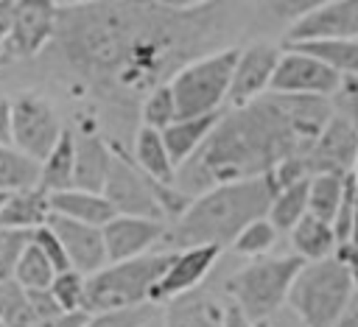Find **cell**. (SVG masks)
Wrapping results in <instances>:
<instances>
[{
  "instance_id": "ffe728a7",
  "label": "cell",
  "mask_w": 358,
  "mask_h": 327,
  "mask_svg": "<svg viewBox=\"0 0 358 327\" xmlns=\"http://www.w3.org/2000/svg\"><path fill=\"white\" fill-rule=\"evenodd\" d=\"M50 193L42 187L11 193L6 207L0 210V229H17V232H34L50 221Z\"/></svg>"
},
{
  "instance_id": "f6af8a7d",
  "label": "cell",
  "mask_w": 358,
  "mask_h": 327,
  "mask_svg": "<svg viewBox=\"0 0 358 327\" xmlns=\"http://www.w3.org/2000/svg\"><path fill=\"white\" fill-rule=\"evenodd\" d=\"M336 327H358V296L352 299V305L347 307V313L341 316V321Z\"/></svg>"
},
{
  "instance_id": "7dc6e473",
  "label": "cell",
  "mask_w": 358,
  "mask_h": 327,
  "mask_svg": "<svg viewBox=\"0 0 358 327\" xmlns=\"http://www.w3.org/2000/svg\"><path fill=\"white\" fill-rule=\"evenodd\" d=\"M257 327H271V324H268V321H260V324H257Z\"/></svg>"
},
{
  "instance_id": "5bb4252c",
  "label": "cell",
  "mask_w": 358,
  "mask_h": 327,
  "mask_svg": "<svg viewBox=\"0 0 358 327\" xmlns=\"http://www.w3.org/2000/svg\"><path fill=\"white\" fill-rule=\"evenodd\" d=\"M322 39H358V0L319 3L308 17H302L285 31V45Z\"/></svg>"
},
{
  "instance_id": "74e56055",
  "label": "cell",
  "mask_w": 358,
  "mask_h": 327,
  "mask_svg": "<svg viewBox=\"0 0 358 327\" xmlns=\"http://www.w3.org/2000/svg\"><path fill=\"white\" fill-rule=\"evenodd\" d=\"M352 187H355V221H352V240L347 246L338 249V260L350 268V274L355 277L358 282V162H355V170H352Z\"/></svg>"
},
{
  "instance_id": "bcb514c9",
  "label": "cell",
  "mask_w": 358,
  "mask_h": 327,
  "mask_svg": "<svg viewBox=\"0 0 358 327\" xmlns=\"http://www.w3.org/2000/svg\"><path fill=\"white\" fill-rule=\"evenodd\" d=\"M8 196H11V193H0V210L6 207V201H8Z\"/></svg>"
},
{
  "instance_id": "4316f807",
  "label": "cell",
  "mask_w": 358,
  "mask_h": 327,
  "mask_svg": "<svg viewBox=\"0 0 358 327\" xmlns=\"http://www.w3.org/2000/svg\"><path fill=\"white\" fill-rule=\"evenodd\" d=\"M39 162L14 145H0V193H20L39 187Z\"/></svg>"
},
{
  "instance_id": "8d00e7d4",
  "label": "cell",
  "mask_w": 358,
  "mask_h": 327,
  "mask_svg": "<svg viewBox=\"0 0 358 327\" xmlns=\"http://www.w3.org/2000/svg\"><path fill=\"white\" fill-rule=\"evenodd\" d=\"M319 3L316 0H274V3H266V8L280 17V20H288V28L294 22H299L302 17H308Z\"/></svg>"
},
{
  "instance_id": "f1b7e54d",
  "label": "cell",
  "mask_w": 358,
  "mask_h": 327,
  "mask_svg": "<svg viewBox=\"0 0 358 327\" xmlns=\"http://www.w3.org/2000/svg\"><path fill=\"white\" fill-rule=\"evenodd\" d=\"M0 321L3 327H36V313L28 302V291L11 279L0 285Z\"/></svg>"
},
{
  "instance_id": "4fadbf2b",
  "label": "cell",
  "mask_w": 358,
  "mask_h": 327,
  "mask_svg": "<svg viewBox=\"0 0 358 327\" xmlns=\"http://www.w3.org/2000/svg\"><path fill=\"white\" fill-rule=\"evenodd\" d=\"M302 159L308 176H319V173L350 176L358 162V131L336 112L327 129L319 134V140L308 148V154H302Z\"/></svg>"
},
{
  "instance_id": "9a60e30c",
  "label": "cell",
  "mask_w": 358,
  "mask_h": 327,
  "mask_svg": "<svg viewBox=\"0 0 358 327\" xmlns=\"http://www.w3.org/2000/svg\"><path fill=\"white\" fill-rule=\"evenodd\" d=\"M165 221L151 218H131V215H115L103 226V243L109 263L134 260L143 254H151V249L165 238Z\"/></svg>"
},
{
  "instance_id": "f35d334b",
  "label": "cell",
  "mask_w": 358,
  "mask_h": 327,
  "mask_svg": "<svg viewBox=\"0 0 358 327\" xmlns=\"http://www.w3.org/2000/svg\"><path fill=\"white\" fill-rule=\"evenodd\" d=\"M341 106L344 112H338L355 131H358V78H344V87H341Z\"/></svg>"
},
{
  "instance_id": "7402d4cb",
  "label": "cell",
  "mask_w": 358,
  "mask_h": 327,
  "mask_svg": "<svg viewBox=\"0 0 358 327\" xmlns=\"http://www.w3.org/2000/svg\"><path fill=\"white\" fill-rule=\"evenodd\" d=\"M291 246H294V254H299L305 263H319L338 254V238L333 224L319 221L316 215H305L291 229Z\"/></svg>"
},
{
  "instance_id": "d4e9b609",
  "label": "cell",
  "mask_w": 358,
  "mask_h": 327,
  "mask_svg": "<svg viewBox=\"0 0 358 327\" xmlns=\"http://www.w3.org/2000/svg\"><path fill=\"white\" fill-rule=\"evenodd\" d=\"M165 327H224V307L210 296H185L168 305Z\"/></svg>"
},
{
  "instance_id": "c3c4849f",
  "label": "cell",
  "mask_w": 358,
  "mask_h": 327,
  "mask_svg": "<svg viewBox=\"0 0 358 327\" xmlns=\"http://www.w3.org/2000/svg\"><path fill=\"white\" fill-rule=\"evenodd\" d=\"M0 327H3V321H0Z\"/></svg>"
},
{
  "instance_id": "603a6c76",
  "label": "cell",
  "mask_w": 358,
  "mask_h": 327,
  "mask_svg": "<svg viewBox=\"0 0 358 327\" xmlns=\"http://www.w3.org/2000/svg\"><path fill=\"white\" fill-rule=\"evenodd\" d=\"M39 187L48 193H62L76 187V131L64 129L56 148L39 168Z\"/></svg>"
},
{
  "instance_id": "8992f818",
  "label": "cell",
  "mask_w": 358,
  "mask_h": 327,
  "mask_svg": "<svg viewBox=\"0 0 358 327\" xmlns=\"http://www.w3.org/2000/svg\"><path fill=\"white\" fill-rule=\"evenodd\" d=\"M305 260L299 254H277V257H257L238 268L227 282L224 291L229 302L238 305L252 321H266L274 310L288 305L291 285L302 271Z\"/></svg>"
},
{
  "instance_id": "60d3db41",
  "label": "cell",
  "mask_w": 358,
  "mask_h": 327,
  "mask_svg": "<svg viewBox=\"0 0 358 327\" xmlns=\"http://www.w3.org/2000/svg\"><path fill=\"white\" fill-rule=\"evenodd\" d=\"M90 319H92L90 313H59L53 319L36 321V327H87Z\"/></svg>"
},
{
  "instance_id": "484cf974",
  "label": "cell",
  "mask_w": 358,
  "mask_h": 327,
  "mask_svg": "<svg viewBox=\"0 0 358 327\" xmlns=\"http://www.w3.org/2000/svg\"><path fill=\"white\" fill-rule=\"evenodd\" d=\"M347 179L338 173H319L310 176V196H308V215H316L319 221L336 224V215L341 210L344 193H347Z\"/></svg>"
},
{
  "instance_id": "9c48e42d",
  "label": "cell",
  "mask_w": 358,
  "mask_h": 327,
  "mask_svg": "<svg viewBox=\"0 0 358 327\" xmlns=\"http://www.w3.org/2000/svg\"><path fill=\"white\" fill-rule=\"evenodd\" d=\"M59 25V3L53 0H20L14 8L11 34L0 48L3 61H25L50 48Z\"/></svg>"
},
{
  "instance_id": "83f0119b",
  "label": "cell",
  "mask_w": 358,
  "mask_h": 327,
  "mask_svg": "<svg viewBox=\"0 0 358 327\" xmlns=\"http://www.w3.org/2000/svg\"><path fill=\"white\" fill-rule=\"evenodd\" d=\"M308 196H310V179H302V182H294L288 187H280L274 201H271L268 221L280 232H291L308 215Z\"/></svg>"
},
{
  "instance_id": "44dd1931",
  "label": "cell",
  "mask_w": 358,
  "mask_h": 327,
  "mask_svg": "<svg viewBox=\"0 0 358 327\" xmlns=\"http://www.w3.org/2000/svg\"><path fill=\"white\" fill-rule=\"evenodd\" d=\"M131 157L137 162V168L159 182V184H176V173L179 168L173 165L171 154H168V145L162 140V131H154V129H145L140 126L131 137Z\"/></svg>"
},
{
  "instance_id": "ee69618b",
  "label": "cell",
  "mask_w": 358,
  "mask_h": 327,
  "mask_svg": "<svg viewBox=\"0 0 358 327\" xmlns=\"http://www.w3.org/2000/svg\"><path fill=\"white\" fill-rule=\"evenodd\" d=\"M14 8H17V3H14V0H0V48H3V42L8 39V34H11Z\"/></svg>"
},
{
  "instance_id": "cb8c5ba5",
  "label": "cell",
  "mask_w": 358,
  "mask_h": 327,
  "mask_svg": "<svg viewBox=\"0 0 358 327\" xmlns=\"http://www.w3.org/2000/svg\"><path fill=\"white\" fill-rule=\"evenodd\" d=\"M285 48L316 56L319 61L333 67L341 78H358V39H322V42H302Z\"/></svg>"
},
{
  "instance_id": "7c38bea8",
  "label": "cell",
  "mask_w": 358,
  "mask_h": 327,
  "mask_svg": "<svg viewBox=\"0 0 358 327\" xmlns=\"http://www.w3.org/2000/svg\"><path fill=\"white\" fill-rule=\"evenodd\" d=\"M218 254H221L218 246H196V249L173 252L171 266L165 268L162 279L151 291V305H173L190 296L204 282V277L213 271Z\"/></svg>"
},
{
  "instance_id": "7bdbcfd3",
  "label": "cell",
  "mask_w": 358,
  "mask_h": 327,
  "mask_svg": "<svg viewBox=\"0 0 358 327\" xmlns=\"http://www.w3.org/2000/svg\"><path fill=\"white\" fill-rule=\"evenodd\" d=\"M224 327H257V321H252L238 305H227L224 307Z\"/></svg>"
},
{
  "instance_id": "5b68a950",
  "label": "cell",
  "mask_w": 358,
  "mask_h": 327,
  "mask_svg": "<svg viewBox=\"0 0 358 327\" xmlns=\"http://www.w3.org/2000/svg\"><path fill=\"white\" fill-rule=\"evenodd\" d=\"M355 296L358 282L350 268L338 257H327L302 266L291 285L288 307L305 327H336Z\"/></svg>"
},
{
  "instance_id": "7a4b0ae2",
  "label": "cell",
  "mask_w": 358,
  "mask_h": 327,
  "mask_svg": "<svg viewBox=\"0 0 358 327\" xmlns=\"http://www.w3.org/2000/svg\"><path fill=\"white\" fill-rule=\"evenodd\" d=\"M333 115L327 98L277 92L229 109L201 151L179 168L176 187L196 198L218 184L271 176L285 159L308 154Z\"/></svg>"
},
{
  "instance_id": "2e32d148",
  "label": "cell",
  "mask_w": 358,
  "mask_h": 327,
  "mask_svg": "<svg viewBox=\"0 0 358 327\" xmlns=\"http://www.w3.org/2000/svg\"><path fill=\"white\" fill-rule=\"evenodd\" d=\"M48 226L59 235V240H62V246L70 257L73 271H78L84 277H92V274H98L101 268L109 266L103 229L90 226V224H78V221H70V218H62V215H50Z\"/></svg>"
},
{
  "instance_id": "52a82bcc",
  "label": "cell",
  "mask_w": 358,
  "mask_h": 327,
  "mask_svg": "<svg viewBox=\"0 0 358 327\" xmlns=\"http://www.w3.org/2000/svg\"><path fill=\"white\" fill-rule=\"evenodd\" d=\"M238 56H241V48L227 45L215 53H207L190 61L171 78L179 120L221 112V103L229 101V87H232Z\"/></svg>"
},
{
  "instance_id": "d590c367",
  "label": "cell",
  "mask_w": 358,
  "mask_h": 327,
  "mask_svg": "<svg viewBox=\"0 0 358 327\" xmlns=\"http://www.w3.org/2000/svg\"><path fill=\"white\" fill-rule=\"evenodd\" d=\"M151 319H154V305H143V307H134V310L92 316L87 327H145Z\"/></svg>"
},
{
  "instance_id": "8fae6325",
  "label": "cell",
  "mask_w": 358,
  "mask_h": 327,
  "mask_svg": "<svg viewBox=\"0 0 358 327\" xmlns=\"http://www.w3.org/2000/svg\"><path fill=\"white\" fill-rule=\"evenodd\" d=\"M280 59H282V50L271 42H252L241 48V56L232 73V87H229L232 109L249 106L257 98L271 92V81L280 67Z\"/></svg>"
},
{
  "instance_id": "b9f144b4",
  "label": "cell",
  "mask_w": 358,
  "mask_h": 327,
  "mask_svg": "<svg viewBox=\"0 0 358 327\" xmlns=\"http://www.w3.org/2000/svg\"><path fill=\"white\" fill-rule=\"evenodd\" d=\"M0 145H11V101L0 92Z\"/></svg>"
},
{
  "instance_id": "d6986e66",
  "label": "cell",
  "mask_w": 358,
  "mask_h": 327,
  "mask_svg": "<svg viewBox=\"0 0 358 327\" xmlns=\"http://www.w3.org/2000/svg\"><path fill=\"white\" fill-rule=\"evenodd\" d=\"M50 210H53V215H62V218H70L78 224H90L98 229H103L117 215L103 193H90V190H78V187L50 193Z\"/></svg>"
},
{
  "instance_id": "4dcf8cb0",
  "label": "cell",
  "mask_w": 358,
  "mask_h": 327,
  "mask_svg": "<svg viewBox=\"0 0 358 327\" xmlns=\"http://www.w3.org/2000/svg\"><path fill=\"white\" fill-rule=\"evenodd\" d=\"M56 277H59V271L53 268V263L34 243H28V249H25L20 266H17V277L14 279L25 291H50V285H53Z\"/></svg>"
},
{
  "instance_id": "3957f363",
  "label": "cell",
  "mask_w": 358,
  "mask_h": 327,
  "mask_svg": "<svg viewBox=\"0 0 358 327\" xmlns=\"http://www.w3.org/2000/svg\"><path fill=\"white\" fill-rule=\"evenodd\" d=\"M274 196H277L274 176L218 184L196 196L185 210V215L173 221L165 238L179 252L196 246H218V249L232 246L235 238L249 224L268 218Z\"/></svg>"
},
{
  "instance_id": "836d02e7",
  "label": "cell",
  "mask_w": 358,
  "mask_h": 327,
  "mask_svg": "<svg viewBox=\"0 0 358 327\" xmlns=\"http://www.w3.org/2000/svg\"><path fill=\"white\" fill-rule=\"evenodd\" d=\"M31 243V232L0 229V285L17 277V266Z\"/></svg>"
},
{
  "instance_id": "ab89813d",
  "label": "cell",
  "mask_w": 358,
  "mask_h": 327,
  "mask_svg": "<svg viewBox=\"0 0 358 327\" xmlns=\"http://www.w3.org/2000/svg\"><path fill=\"white\" fill-rule=\"evenodd\" d=\"M28 302H31V307H34V313H36V319H39V321H42V319H53V316L64 313V310L59 307V302L53 299V293H50V291H28Z\"/></svg>"
},
{
  "instance_id": "277c9868",
  "label": "cell",
  "mask_w": 358,
  "mask_h": 327,
  "mask_svg": "<svg viewBox=\"0 0 358 327\" xmlns=\"http://www.w3.org/2000/svg\"><path fill=\"white\" fill-rule=\"evenodd\" d=\"M173 252H151L134 260L109 263L98 274L87 277V302L84 313H117L151 305V291L162 279L165 268L171 266Z\"/></svg>"
},
{
  "instance_id": "ba28073f",
  "label": "cell",
  "mask_w": 358,
  "mask_h": 327,
  "mask_svg": "<svg viewBox=\"0 0 358 327\" xmlns=\"http://www.w3.org/2000/svg\"><path fill=\"white\" fill-rule=\"evenodd\" d=\"M64 126L53 103L39 92H20L11 101V145L20 148L25 157L36 159L39 165L62 140Z\"/></svg>"
},
{
  "instance_id": "ac0fdd59",
  "label": "cell",
  "mask_w": 358,
  "mask_h": 327,
  "mask_svg": "<svg viewBox=\"0 0 358 327\" xmlns=\"http://www.w3.org/2000/svg\"><path fill=\"white\" fill-rule=\"evenodd\" d=\"M221 117H224V112L204 115V117H187V120H176L173 126H168L162 131V140H165L168 154H171L176 168L187 165L201 151V145L210 140V134L215 131Z\"/></svg>"
},
{
  "instance_id": "e0dca14e",
  "label": "cell",
  "mask_w": 358,
  "mask_h": 327,
  "mask_svg": "<svg viewBox=\"0 0 358 327\" xmlns=\"http://www.w3.org/2000/svg\"><path fill=\"white\" fill-rule=\"evenodd\" d=\"M115 145H109L98 134H76V187L90 193H103L112 165H115Z\"/></svg>"
},
{
  "instance_id": "6da1fadb",
  "label": "cell",
  "mask_w": 358,
  "mask_h": 327,
  "mask_svg": "<svg viewBox=\"0 0 358 327\" xmlns=\"http://www.w3.org/2000/svg\"><path fill=\"white\" fill-rule=\"evenodd\" d=\"M227 22L224 3H70L59 6L48 50L62 75L126 126L157 87L221 50Z\"/></svg>"
},
{
  "instance_id": "d6a6232c",
  "label": "cell",
  "mask_w": 358,
  "mask_h": 327,
  "mask_svg": "<svg viewBox=\"0 0 358 327\" xmlns=\"http://www.w3.org/2000/svg\"><path fill=\"white\" fill-rule=\"evenodd\" d=\"M53 299L59 302V307L64 313H84V302H87V277L78 271H64L53 279L50 285Z\"/></svg>"
},
{
  "instance_id": "f546056e",
  "label": "cell",
  "mask_w": 358,
  "mask_h": 327,
  "mask_svg": "<svg viewBox=\"0 0 358 327\" xmlns=\"http://www.w3.org/2000/svg\"><path fill=\"white\" fill-rule=\"evenodd\" d=\"M179 120V109H176V98L171 84L157 87L140 106V126L154 129V131H165L168 126H173Z\"/></svg>"
},
{
  "instance_id": "30bf717a",
  "label": "cell",
  "mask_w": 358,
  "mask_h": 327,
  "mask_svg": "<svg viewBox=\"0 0 358 327\" xmlns=\"http://www.w3.org/2000/svg\"><path fill=\"white\" fill-rule=\"evenodd\" d=\"M344 87V78L319 61L316 56H308L302 50L285 48L280 67L271 81V92L277 95H302V98H333Z\"/></svg>"
},
{
  "instance_id": "e575fe53",
  "label": "cell",
  "mask_w": 358,
  "mask_h": 327,
  "mask_svg": "<svg viewBox=\"0 0 358 327\" xmlns=\"http://www.w3.org/2000/svg\"><path fill=\"white\" fill-rule=\"evenodd\" d=\"M31 243L53 263V268H56L59 274H64V271L73 268V266H70V257H67V252H64V246H62V240H59V235H56L48 224L31 232Z\"/></svg>"
},
{
  "instance_id": "1f68e13d",
  "label": "cell",
  "mask_w": 358,
  "mask_h": 327,
  "mask_svg": "<svg viewBox=\"0 0 358 327\" xmlns=\"http://www.w3.org/2000/svg\"><path fill=\"white\" fill-rule=\"evenodd\" d=\"M277 235H280V229H277L268 218H260V221L249 224V226L235 238L232 249H235L238 254H243V257H252V260L268 257V252H271L274 243H277Z\"/></svg>"
}]
</instances>
